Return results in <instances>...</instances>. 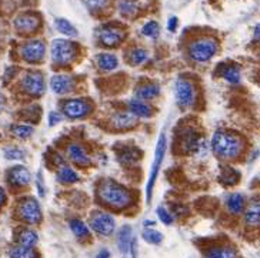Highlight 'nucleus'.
Segmentation results:
<instances>
[{"mask_svg":"<svg viewBox=\"0 0 260 258\" xmlns=\"http://www.w3.org/2000/svg\"><path fill=\"white\" fill-rule=\"evenodd\" d=\"M212 151L222 161H234L244 151V140L234 131L230 130H217L214 131L210 140Z\"/></svg>","mask_w":260,"mask_h":258,"instance_id":"f257e3e1","label":"nucleus"},{"mask_svg":"<svg viewBox=\"0 0 260 258\" xmlns=\"http://www.w3.org/2000/svg\"><path fill=\"white\" fill-rule=\"evenodd\" d=\"M97 197L103 205L110 207L113 210H124L129 207L133 200L130 190L113 180L100 181L97 187Z\"/></svg>","mask_w":260,"mask_h":258,"instance_id":"f03ea898","label":"nucleus"},{"mask_svg":"<svg viewBox=\"0 0 260 258\" xmlns=\"http://www.w3.org/2000/svg\"><path fill=\"white\" fill-rule=\"evenodd\" d=\"M219 50V43L214 37H199L189 45V57L195 63H207Z\"/></svg>","mask_w":260,"mask_h":258,"instance_id":"7ed1b4c3","label":"nucleus"},{"mask_svg":"<svg viewBox=\"0 0 260 258\" xmlns=\"http://www.w3.org/2000/svg\"><path fill=\"white\" fill-rule=\"evenodd\" d=\"M179 146L183 153L206 156L207 154V140L193 127H186L179 136Z\"/></svg>","mask_w":260,"mask_h":258,"instance_id":"20e7f679","label":"nucleus"},{"mask_svg":"<svg viewBox=\"0 0 260 258\" xmlns=\"http://www.w3.org/2000/svg\"><path fill=\"white\" fill-rule=\"evenodd\" d=\"M52 60L57 66H69L77 57V46L67 39H56L50 47Z\"/></svg>","mask_w":260,"mask_h":258,"instance_id":"39448f33","label":"nucleus"},{"mask_svg":"<svg viewBox=\"0 0 260 258\" xmlns=\"http://www.w3.org/2000/svg\"><path fill=\"white\" fill-rule=\"evenodd\" d=\"M166 147V134H165V131H162L160 136H159L158 144H156L155 158H153V164H152V168H150L148 185H146V201H148V203L152 201V193H153V188H155V184H156V180H158V175L159 171H160V167H162V163H163V160H165Z\"/></svg>","mask_w":260,"mask_h":258,"instance_id":"423d86ee","label":"nucleus"},{"mask_svg":"<svg viewBox=\"0 0 260 258\" xmlns=\"http://www.w3.org/2000/svg\"><path fill=\"white\" fill-rule=\"evenodd\" d=\"M175 92H176V102L179 107L189 109L195 104L197 93H196L195 84L192 83L189 79L179 77L176 80V84H175Z\"/></svg>","mask_w":260,"mask_h":258,"instance_id":"0eeeda50","label":"nucleus"},{"mask_svg":"<svg viewBox=\"0 0 260 258\" xmlns=\"http://www.w3.org/2000/svg\"><path fill=\"white\" fill-rule=\"evenodd\" d=\"M18 214L20 220H23L28 224H37L42 220V208L36 198L26 197L19 204Z\"/></svg>","mask_w":260,"mask_h":258,"instance_id":"6e6552de","label":"nucleus"},{"mask_svg":"<svg viewBox=\"0 0 260 258\" xmlns=\"http://www.w3.org/2000/svg\"><path fill=\"white\" fill-rule=\"evenodd\" d=\"M20 56L28 63H39L46 56V45L40 39H33L20 47Z\"/></svg>","mask_w":260,"mask_h":258,"instance_id":"1a4fd4ad","label":"nucleus"},{"mask_svg":"<svg viewBox=\"0 0 260 258\" xmlns=\"http://www.w3.org/2000/svg\"><path fill=\"white\" fill-rule=\"evenodd\" d=\"M89 224H90V228L93 231H96L97 234L100 235H111L113 231H114V227H116V222H114V218L111 217L109 212L104 211H94L90 215V220H89Z\"/></svg>","mask_w":260,"mask_h":258,"instance_id":"9d476101","label":"nucleus"},{"mask_svg":"<svg viewBox=\"0 0 260 258\" xmlns=\"http://www.w3.org/2000/svg\"><path fill=\"white\" fill-rule=\"evenodd\" d=\"M22 89L23 92L28 93L29 96L33 97H40L45 94L46 84H45V77L39 72H28L22 79Z\"/></svg>","mask_w":260,"mask_h":258,"instance_id":"9b49d317","label":"nucleus"},{"mask_svg":"<svg viewBox=\"0 0 260 258\" xmlns=\"http://www.w3.org/2000/svg\"><path fill=\"white\" fill-rule=\"evenodd\" d=\"M92 104L84 99H70L63 103V114L72 120L84 119L90 114Z\"/></svg>","mask_w":260,"mask_h":258,"instance_id":"f8f14e48","label":"nucleus"},{"mask_svg":"<svg viewBox=\"0 0 260 258\" xmlns=\"http://www.w3.org/2000/svg\"><path fill=\"white\" fill-rule=\"evenodd\" d=\"M243 222L249 230H260V197H253L243 211Z\"/></svg>","mask_w":260,"mask_h":258,"instance_id":"ddd939ff","label":"nucleus"},{"mask_svg":"<svg viewBox=\"0 0 260 258\" xmlns=\"http://www.w3.org/2000/svg\"><path fill=\"white\" fill-rule=\"evenodd\" d=\"M124 39L123 30L119 28H113V26H104L99 30V40L102 42L103 46L114 47L120 45Z\"/></svg>","mask_w":260,"mask_h":258,"instance_id":"4468645a","label":"nucleus"},{"mask_svg":"<svg viewBox=\"0 0 260 258\" xmlns=\"http://www.w3.org/2000/svg\"><path fill=\"white\" fill-rule=\"evenodd\" d=\"M13 25H15V29L20 33H33L40 28V19L36 15L25 13L15 19Z\"/></svg>","mask_w":260,"mask_h":258,"instance_id":"2eb2a0df","label":"nucleus"},{"mask_svg":"<svg viewBox=\"0 0 260 258\" xmlns=\"http://www.w3.org/2000/svg\"><path fill=\"white\" fill-rule=\"evenodd\" d=\"M66 154L72 163L79 164V166H89L92 163V158L89 156V153L79 143H70L66 148Z\"/></svg>","mask_w":260,"mask_h":258,"instance_id":"dca6fc26","label":"nucleus"},{"mask_svg":"<svg viewBox=\"0 0 260 258\" xmlns=\"http://www.w3.org/2000/svg\"><path fill=\"white\" fill-rule=\"evenodd\" d=\"M138 123V117L132 113L130 110L127 111H117L111 116L110 124L113 129L116 130H127L135 127Z\"/></svg>","mask_w":260,"mask_h":258,"instance_id":"f3484780","label":"nucleus"},{"mask_svg":"<svg viewBox=\"0 0 260 258\" xmlns=\"http://www.w3.org/2000/svg\"><path fill=\"white\" fill-rule=\"evenodd\" d=\"M204 258H239V252L232 244H216L206 249Z\"/></svg>","mask_w":260,"mask_h":258,"instance_id":"a211bd4d","label":"nucleus"},{"mask_svg":"<svg viewBox=\"0 0 260 258\" xmlns=\"http://www.w3.org/2000/svg\"><path fill=\"white\" fill-rule=\"evenodd\" d=\"M32 180V175L26 167L16 166L10 168L9 175H8V181L10 185H18V187H25L28 185Z\"/></svg>","mask_w":260,"mask_h":258,"instance_id":"6ab92c4d","label":"nucleus"},{"mask_svg":"<svg viewBox=\"0 0 260 258\" xmlns=\"http://www.w3.org/2000/svg\"><path fill=\"white\" fill-rule=\"evenodd\" d=\"M73 79L69 76V74H55L50 80V86H52V90L56 94H66L73 89Z\"/></svg>","mask_w":260,"mask_h":258,"instance_id":"aec40b11","label":"nucleus"},{"mask_svg":"<svg viewBox=\"0 0 260 258\" xmlns=\"http://www.w3.org/2000/svg\"><path fill=\"white\" fill-rule=\"evenodd\" d=\"M224 207L229 214L232 215H237L240 212L244 211V207H246V197L240 193H232L226 197V201H224Z\"/></svg>","mask_w":260,"mask_h":258,"instance_id":"412c9836","label":"nucleus"},{"mask_svg":"<svg viewBox=\"0 0 260 258\" xmlns=\"http://www.w3.org/2000/svg\"><path fill=\"white\" fill-rule=\"evenodd\" d=\"M220 76L227 82L229 84L237 86L241 80V72L240 67L234 63H227L220 67Z\"/></svg>","mask_w":260,"mask_h":258,"instance_id":"4be33fe9","label":"nucleus"},{"mask_svg":"<svg viewBox=\"0 0 260 258\" xmlns=\"http://www.w3.org/2000/svg\"><path fill=\"white\" fill-rule=\"evenodd\" d=\"M129 110L138 117V119H150L153 114V109L149 106L148 103L139 100V99H133L129 102Z\"/></svg>","mask_w":260,"mask_h":258,"instance_id":"5701e85b","label":"nucleus"},{"mask_svg":"<svg viewBox=\"0 0 260 258\" xmlns=\"http://www.w3.org/2000/svg\"><path fill=\"white\" fill-rule=\"evenodd\" d=\"M160 94V86L158 83H146L142 84L136 90V99L139 100H153Z\"/></svg>","mask_w":260,"mask_h":258,"instance_id":"b1692460","label":"nucleus"},{"mask_svg":"<svg viewBox=\"0 0 260 258\" xmlns=\"http://www.w3.org/2000/svg\"><path fill=\"white\" fill-rule=\"evenodd\" d=\"M133 242V230L130 225H123L117 235V247L121 254H127Z\"/></svg>","mask_w":260,"mask_h":258,"instance_id":"393cba45","label":"nucleus"},{"mask_svg":"<svg viewBox=\"0 0 260 258\" xmlns=\"http://www.w3.org/2000/svg\"><path fill=\"white\" fill-rule=\"evenodd\" d=\"M96 63H97V67L102 72H111V70L117 69L119 60H117L116 56L111 55V53H100L96 57Z\"/></svg>","mask_w":260,"mask_h":258,"instance_id":"a878e982","label":"nucleus"},{"mask_svg":"<svg viewBox=\"0 0 260 258\" xmlns=\"http://www.w3.org/2000/svg\"><path fill=\"white\" fill-rule=\"evenodd\" d=\"M19 245L22 247H29V248H33L39 241V235H37L36 231L30 230V228H25V230L20 231V234L18 235Z\"/></svg>","mask_w":260,"mask_h":258,"instance_id":"bb28decb","label":"nucleus"},{"mask_svg":"<svg viewBox=\"0 0 260 258\" xmlns=\"http://www.w3.org/2000/svg\"><path fill=\"white\" fill-rule=\"evenodd\" d=\"M57 180L62 184H74L79 181V174L74 171L72 167L62 166L57 171Z\"/></svg>","mask_w":260,"mask_h":258,"instance_id":"cd10ccee","label":"nucleus"},{"mask_svg":"<svg viewBox=\"0 0 260 258\" xmlns=\"http://www.w3.org/2000/svg\"><path fill=\"white\" fill-rule=\"evenodd\" d=\"M220 183L226 187H232V185L237 184L240 180V173L237 170H234L233 167H224L220 174Z\"/></svg>","mask_w":260,"mask_h":258,"instance_id":"c85d7f7f","label":"nucleus"},{"mask_svg":"<svg viewBox=\"0 0 260 258\" xmlns=\"http://www.w3.org/2000/svg\"><path fill=\"white\" fill-rule=\"evenodd\" d=\"M117 158L120 160L123 166H130V164H135L139 160L140 151L136 147H126L121 150Z\"/></svg>","mask_w":260,"mask_h":258,"instance_id":"c756f323","label":"nucleus"},{"mask_svg":"<svg viewBox=\"0 0 260 258\" xmlns=\"http://www.w3.org/2000/svg\"><path fill=\"white\" fill-rule=\"evenodd\" d=\"M69 227H70V230L73 231V234L77 238H87L89 234H90L89 227L79 218H72L69 221Z\"/></svg>","mask_w":260,"mask_h":258,"instance_id":"7c9ffc66","label":"nucleus"},{"mask_svg":"<svg viewBox=\"0 0 260 258\" xmlns=\"http://www.w3.org/2000/svg\"><path fill=\"white\" fill-rule=\"evenodd\" d=\"M55 26L57 29V32H60L62 35H65V36H69V37H76L77 36V30L74 28L73 25L69 22V20H66V19H56L55 20Z\"/></svg>","mask_w":260,"mask_h":258,"instance_id":"2f4dec72","label":"nucleus"},{"mask_svg":"<svg viewBox=\"0 0 260 258\" xmlns=\"http://www.w3.org/2000/svg\"><path fill=\"white\" fill-rule=\"evenodd\" d=\"M119 12L124 18H133L139 12V5L135 0H121L119 3Z\"/></svg>","mask_w":260,"mask_h":258,"instance_id":"473e14b6","label":"nucleus"},{"mask_svg":"<svg viewBox=\"0 0 260 258\" xmlns=\"http://www.w3.org/2000/svg\"><path fill=\"white\" fill-rule=\"evenodd\" d=\"M10 258H37V252L33 248H29V247H13L9 251Z\"/></svg>","mask_w":260,"mask_h":258,"instance_id":"72a5a7b5","label":"nucleus"},{"mask_svg":"<svg viewBox=\"0 0 260 258\" xmlns=\"http://www.w3.org/2000/svg\"><path fill=\"white\" fill-rule=\"evenodd\" d=\"M82 2L86 6V9L96 13V12H102V10L107 9L111 0H82Z\"/></svg>","mask_w":260,"mask_h":258,"instance_id":"f704fd0d","label":"nucleus"},{"mask_svg":"<svg viewBox=\"0 0 260 258\" xmlns=\"http://www.w3.org/2000/svg\"><path fill=\"white\" fill-rule=\"evenodd\" d=\"M148 59H149L148 50L140 49V47H138V49H133V50H132V53H130V62L136 66L143 65V63H145Z\"/></svg>","mask_w":260,"mask_h":258,"instance_id":"c9c22d12","label":"nucleus"},{"mask_svg":"<svg viewBox=\"0 0 260 258\" xmlns=\"http://www.w3.org/2000/svg\"><path fill=\"white\" fill-rule=\"evenodd\" d=\"M33 131H35V129L30 124H16V126L12 127V133L19 138L30 137L33 134Z\"/></svg>","mask_w":260,"mask_h":258,"instance_id":"e433bc0d","label":"nucleus"},{"mask_svg":"<svg viewBox=\"0 0 260 258\" xmlns=\"http://www.w3.org/2000/svg\"><path fill=\"white\" fill-rule=\"evenodd\" d=\"M143 238H145V241H148L149 244L159 245V244H162V241H163V235H162V232H159L158 230L146 228V230L143 231Z\"/></svg>","mask_w":260,"mask_h":258,"instance_id":"4c0bfd02","label":"nucleus"},{"mask_svg":"<svg viewBox=\"0 0 260 258\" xmlns=\"http://www.w3.org/2000/svg\"><path fill=\"white\" fill-rule=\"evenodd\" d=\"M142 35L150 37V39H158L159 35H160V26L156 22H148L142 29Z\"/></svg>","mask_w":260,"mask_h":258,"instance_id":"58836bf2","label":"nucleus"},{"mask_svg":"<svg viewBox=\"0 0 260 258\" xmlns=\"http://www.w3.org/2000/svg\"><path fill=\"white\" fill-rule=\"evenodd\" d=\"M3 154L8 160H22L25 157V151L19 147H6L3 150Z\"/></svg>","mask_w":260,"mask_h":258,"instance_id":"ea45409f","label":"nucleus"},{"mask_svg":"<svg viewBox=\"0 0 260 258\" xmlns=\"http://www.w3.org/2000/svg\"><path fill=\"white\" fill-rule=\"evenodd\" d=\"M158 215H159V220L163 222V224H166V225H170V224H173V221H175L173 215L167 211L165 207H159Z\"/></svg>","mask_w":260,"mask_h":258,"instance_id":"a19ab883","label":"nucleus"},{"mask_svg":"<svg viewBox=\"0 0 260 258\" xmlns=\"http://www.w3.org/2000/svg\"><path fill=\"white\" fill-rule=\"evenodd\" d=\"M36 188L39 197H45L46 188H45V181H43V173H42V170H40L36 175Z\"/></svg>","mask_w":260,"mask_h":258,"instance_id":"79ce46f5","label":"nucleus"},{"mask_svg":"<svg viewBox=\"0 0 260 258\" xmlns=\"http://www.w3.org/2000/svg\"><path fill=\"white\" fill-rule=\"evenodd\" d=\"M60 121H62V114L57 113V111H50V114H49V126L53 127L56 124H59Z\"/></svg>","mask_w":260,"mask_h":258,"instance_id":"37998d69","label":"nucleus"},{"mask_svg":"<svg viewBox=\"0 0 260 258\" xmlns=\"http://www.w3.org/2000/svg\"><path fill=\"white\" fill-rule=\"evenodd\" d=\"M177 23H179L177 18H170L169 19V22H167V29H169L170 32H175L177 28Z\"/></svg>","mask_w":260,"mask_h":258,"instance_id":"c03bdc74","label":"nucleus"},{"mask_svg":"<svg viewBox=\"0 0 260 258\" xmlns=\"http://www.w3.org/2000/svg\"><path fill=\"white\" fill-rule=\"evenodd\" d=\"M96 258H110V252L107 249H100Z\"/></svg>","mask_w":260,"mask_h":258,"instance_id":"a18cd8bd","label":"nucleus"},{"mask_svg":"<svg viewBox=\"0 0 260 258\" xmlns=\"http://www.w3.org/2000/svg\"><path fill=\"white\" fill-rule=\"evenodd\" d=\"M5 201H6V191L3 187H0V207L5 204Z\"/></svg>","mask_w":260,"mask_h":258,"instance_id":"49530a36","label":"nucleus"},{"mask_svg":"<svg viewBox=\"0 0 260 258\" xmlns=\"http://www.w3.org/2000/svg\"><path fill=\"white\" fill-rule=\"evenodd\" d=\"M253 35H254V39L260 42V23L259 25H256V28H254V32H253Z\"/></svg>","mask_w":260,"mask_h":258,"instance_id":"de8ad7c7","label":"nucleus"},{"mask_svg":"<svg viewBox=\"0 0 260 258\" xmlns=\"http://www.w3.org/2000/svg\"><path fill=\"white\" fill-rule=\"evenodd\" d=\"M146 225H155V221H146Z\"/></svg>","mask_w":260,"mask_h":258,"instance_id":"09e8293b","label":"nucleus"},{"mask_svg":"<svg viewBox=\"0 0 260 258\" xmlns=\"http://www.w3.org/2000/svg\"><path fill=\"white\" fill-rule=\"evenodd\" d=\"M2 104H3V100H2V97H0V110H2V107H3Z\"/></svg>","mask_w":260,"mask_h":258,"instance_id":"8fccbe9b","label":"nucleus"}]
</instances>
